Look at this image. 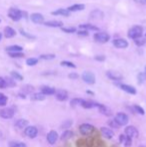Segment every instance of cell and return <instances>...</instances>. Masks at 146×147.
<instances>
[{
	"mask_svg": "<svg viewBox=\"0 0 146 147\" xmlns=\"http://www.w3.org/2000/svg\"><path fill=\"white\" fill-rule=\"evenodd\" d=\"M142 33H143V28L141 26L138 25L133 26L128 31V37L131 39H136L142 36Z\"/></svg>",
	"mask_w": 146,
	"mask_h": 147,
	"instance_id": "cell-1",
	"label": "cell"
},
{
	"mask_svg": "<svg viewBox=\"0 0 146 147\" xmlns=\"http://www.w3.org/2000/svg\"><path fill=\"white\" fill-rule=\"evenodd\" d=\"M24 13L21 10L17 9V8H10L8 11V16L11 20L13 21H19L22 17H23Z\"/></svg>",
	"mask_w": 146,
	"mask_h": 147,
	"instance_id": "cell-2",
	"label": "cell"
},
{
	"mask_svg": "<svg viewBox=\"0 0 146 147\" xmlns=\"http://www.w3.org/2000/svg\"><path fill=\"white\" fill-rule=\"evenodd\" d=\"M79 132H80V134L85 135V136L91 135L94 132V126L89 123H83L79 126Z\"/></svg>",
	"mask_w": 146,
	"mask_h": 147,
	"instance_id": "cell-3",
	"label": "cell"
},
{
	"mask_svg": "<svg viewBox=\"0 0 146 147\" xmlns=\"http://www.w3.org/2000/svg\"><path fill=\"white\" fill-rule=\"evenodd\" d=\"M93 38H94V40L98 43H106L109 41L110 36H109V34L106 32H98L94 34Z\"/></svg>",
	"mask_w": 146,
	"mask_h": 147,
	"instance_id": "cell-4",
	"label": "cell"
},
{
	"mask_svg": "<svg viewBox=\"0 0 146 147\" xmlns=\"http://www.w3.org/2000/svg\"><path fill=\"white\" fill-rule=\"evenodd\" d=\"M114 119L116 120L117 123H118L120 126L126 125V124L128 123V121H129L128 115H127L126 113H124V112H118L116 115H115Z\"/></svg>",
	"mask_w": 146,
	"mask_h": 147,
	"instance_id": "cell-5",
	"label": "cell"
},
{
	"mask_svg": "<svg viewBox=\"0 0 146 147\" xmlns=\"http://www.w3.org/2000/svg\"><path fill=\"white\" fill-rule=\"evenodd\" d=\"M82 79L87 84H94L95 83V75L90 71H85L82 74Z\"/></svg>",
	"mask_w": 146,
	"mask_h": 147,
	"instance_id": "cell-6",
	"label": "cell"
},
{
	"mask_svg": "<svg viewBox=\"0 0 146 147\" xmlns=\"http://www.w3.org/2000/svg\"><path fill=\"white\" fill-rule=\"evenodd\" d=\"M24 133L27 137L29 138H35L38 135V129L35 126H26L25 130H24Z\"/></svg>",
	"mask_w": 146,
	"mask_h": 147,
	"instance_id": "cell-7",
	"label": "cell"
},
{
	"mask_svg": "<svg viewBox=\"0 0 146 147\" xmlns=\"http://www.w3.org/2000/svg\"><path fill=\"white\" fill-rule=\"evenodd\" d=\"M14 116V109L7 107V108H3L0 110V117L3 119H10Z\"/></svg>",
	"mask_w": 146,
	"mask_h": 147,
	"instance_id": "cell-8",
	"label": "cell"
},
{
	"mask_svg": "<svg viewBox=\"0 0 146 147\" xmlns=\"http://www.w3.org/2000/svg\"><path fill=\"white\" fill-rule=\"evenodd\" d=\"M46 139H47V142H48L49 144L53 145V144L56 143V141L58 140V133H57L55 130H51V131L47 134Z\"/></svg>",
	"mask_w": 146,
	"mask_h": 147,
	"instance_id": "cell-9",
	"label": "cell"
},
{
	"mask_svg": "<svg viewBox=\"0 0 146 147\" xmlns=\"http://www.w3.org/2000/svg\"><path fill=\"white\" fill-rule=\"evenodd\" d=\"M106 76H107L109 79L114 80V81H119V80H121L123 78L122 74L117 71H113V70H109V71L106 72Z\"/></svg>",
	"mask_w": 146,
	"mask_h": 147,
	"instance_id": "cell-10",
	"label": "cell"
},
{
	"mask_svg": "<svg viewBox=\"0 0 146 147\" xmlns=\"http://www.w3.org/2000/svg\"><path fill=\"white\" fill-rule=\"evenodd\" d=\"M124 132L127 136H129V137H131V138H135L138 136V130H137L134 126H127V127L125 128Z\"/></svg>",
	"mask_w": 146,
	"mask_h": 147,
	"instance_id": "cell-11",
	"label": "cell"
},
{
	"mask_svg": "<svg viewBox=\"0 0 146 147\" xmlns=\"http://www.w3.org/2000/svg\"><path fill=\"white\" fill-rule=\"evenodd\" d=\"M55 96H56V99L59 101H65L67 98H68V92L64 89H59L55 92Z\"/></svg>",
	"mask_w": 146,
	"mask_h": 147,
	"instance_id": "cell-12",
	"label": "cell"
},
{
	"mask_svg": "<svg viewBox=\"0 0 146 147\" xmlns=\"http://www.w3.org/2000/svg\"><path fill=\"white\" fill-rule=\"evenodd\" d=\"M113 45H114L115 47H117V48L124 49L128 46V42L123 38H117V39H114V41H113Z\"/></svg>",
	"mask_w": 146,
	"mask_h": 147,
	"instance_id": "cell-13",
	"label": "cell"
},
{
	"mask_svg": "<svg viewBox=\"0 0 146 147\" xmlns=\"http://www.w3.org/2000/svg\"><path fill=\"white\" fill-rule=\"evenodd\" d=\"M30 19H31V21L33 22V23L35 24H41L44 22V17H43L42 14L40 13H33L31 14V16H30Z\"/></svg>",
	"mask_w": 146,
	"mask_h": 147,
	"instance_id": "cell-14",
	"label": "cell"
},
{
	"mask_svg": "<svg viewBox=\"0 0 146 147\" xmlns=\"http://www.w3.org/2000/svg\"><path fill=\"white\" fill-rule=\"evenodd\" d=\"M100 132H101L102 136H104V137L107 138V139H111V138L114 136L113 130L108 127H102L101 129H100Z\"/></svg>",
	"mask_w": 146,
	"mask_h": 147,
	"instance_id": "cell-15",
	"label": "cell"
},
{
	"mask_svg": "<svg viewBox=\"0 0 146 147\" xmlns=\"http://www.w3.org/2000/svg\"><path fill=\"white\" fill-rule=\"evenodd\" d=\"M118 86L121 89H122L123 91H125V92L129 93V94H132V95L136 94V89L133 87V86L127 85V84H118Z\"/></svg>",
	"mask_w": 146,
	"mask_h": 147,
	"instance_id": "cell-16",
	"label": "cell"
},
{
	"mask_svg": "<svg viewBox=\"0 0 146 147\" xmlns=\"http://www.w3.org/2000/svg\"><path fill=\"white\" fill-rule=\"evenodd\" d=\"M104 17V14L102 11H100L99 9L93 10V11L90 13V18L93 20H100Z\"/></svg>",
	"mask_w": 146,
	"mask_h": 147,
	"instance_id": "cell-17",
	"label": "cell"
},
{
	"mask_svg": "<svg viewBox=\"0 0 146 147\" xmlns=\"http://www.w3.org/2000/svg\"><path fill=\"white\" fill-rule=\"evenodd\" d=\"M97 108H98V110H99V112L102 113L103 115H105V116H107V117L112 116V111H111L107 106H105V105L99 104V106H98Z\"/></svg>",
	"mask_w": 146,
	"mask_h": 147,
	"instance_id": "cell-18",
	"label": "cell"
},
{
	"mask_svg": "<svg viewBox=\"0 0 146 147\" xmlns=\"http://www.w3.org/2000/svg\"><path fill=\"white\" fill-rule=\"evenodd\" d=\"M15 35H16V31L12 27L7 26V27L4 28V36H5L6 38H12V37H14Z\"/></svg>",
	"mask_w": 146,
	"mask_h": 147,
	"instance_id": "cell-19",
	"label": "cell"
},
{
	"mask_svg": "<svg viewBox=\"0 0 146 147\" xmlns=\"http://www.w3.org/2000/svg\"><path fill=\"white\" fill-rule=\"evenodd\" d=\"M41 93H43L44 95H54L56 90L52 87H49V86H42L40 88Z\"/></svg>",
	"mask_w": 146,
	"mask_h": 147,
	"instance_id": "cell-20",
	"label": "cell"
},
{
	"mask_svg": "<svg viewBox=\"0 0 146 147\" xmlns=\"http://www.w3.org/2000/svg\"><path fill=\"white\" fill-rule=\"evenodd\" d=\"M81 106L84 107V108L89 109V108H93V107H98V106H99V103L95 102V101H86V100H83Z\"/></svg>",
	"mask_w": 146,
	"mask_h": 147,
	"instance_id": "cell-21",
	"label": "cell"
},
{
	"mask_svg": "<svg viewBox=\"0 0 146 147\" xmlns=\"http://www.w3.org/2000/svg\"><path fill=\"white\" fill-rule=\"evenodd\" d=\"M52 15H62V16H66L68 17L70 15V11L68 9H63V8H60V9H57L55 11L51 12Z\"/></svg>",
	"mask_w": 146,
	"mask_h": 147,
	"instance_id": "cell-22",
	"label": "cell"
},
{
	"mask_svg": "<svg viewBox=\"0 0 146 147\" xmlns=\"http://www.w3.org/2000/svg\"><path fill=\"white\" fill-rule=\"evenodd\" d=\"M73 137V132L71 130H65L60 136V140L61 141H67V140L71 139Z\"/></svg>",
	"mask_w": 146,
	"mask_h": 147,
	"instance_id": "cell-23",
	"label": "cell"
},
{
	"mask_svg": "<svg viewBox=\"0 0 146 147\" xmlns=\"http://www.w3.org/2000/svg\"><path fill=\"white\" fill-rule=\"evenodd\" d=\"M62 24V22L58 21V20H49V21L45 22L44 25L48 26V27H61Z\"/></svg>",
	"mask_w": 146,
	"mask_h": 147,
	"instance_id": "cell-24",
	"label": "cell"
},
{
	"mask_svg": "<svg viewBox=\"0 0 146 147\" xmlns=\"http://www.w3.org/2000/svg\"><path fill=\"white\" fill-rule=\"evenodd\" d=\"M84 8H85L84 4H74V5H71L70 7H68L67 9L70 12H75V11H81Z\"/></svg>",
	"mask_w": 146,
	"mask_h": 147,
	"instance_id": "cell-25",
	"label": "cell"
},
{
	"mask_svg": "<svg viewBox=\"0 0 146 147\" xmlns=\"http://www.w3.org/2000/svg\"><path fill=\"white\" fill-rule=\"evenodd\" d=\"M28 120H26V119H19V120H17V121L15 122V126L17 128H19V129H23V128H25L26 126L28 125Z\"/></svg>",
	"mask_w": 146,
	"mask_h": 147,
	"instance_id": "cell-26",
	"label": "cell"
},
{
	"mask_svg": "<svg viewBox=\"0 0 146 147\" xmlns=\"http://www.w3.org/2000/svg\"><path fill=\"white\" fill-rule=\"evenodd\" d=\"M22 50H23V48L21 46H19V45H11V46L6 47L7 52H20Z\"/></svg>",
	"mask_w": 146,
	"mask_h": 147,
	"instance_id": "cell-27",
	"label": "cell"
},
{
	"mask_svg": "<svg viewBox=\"0 0 146 147\" xmlns=\"http://www.w3.org/2000/svg\"><path fill=\"white\" fill-rule=\"evenodd\" d=\"M45 99V95L41 92H38V93H33L31 95V100L33 101H42Z\"/></svg>",
	"mask_w": 146,
	"mask_h": 147,
	"instance_id": "cell-28",
	"label": "cell"
},
{
	"mask_svg": "<svg viewBox=\"0 0 146 147\" xmlns=\"http://www.w3.org/2000/svg\"><path fill=\"white\" fill-rule=\"evenodd\" d=\"M79 27L81 28V29H85V30H93V31H98V27H96V26L94 25H91V24H81V25H79Z\"/></svg>",
	"mask_w": 146,
	"mask_h": 147,
	"instance_id": "cell-29",
	"label": "cell"
},
{
	"mask_svg": "<svg viewBox=\"0 0 146 147\" xmlns=\"http://www.w3.org/2000/svg\"><path fill=\"white\" fill-rule=\"evenodd\" d=\"M82 102H83V99L81 98H74L70 101V105L71 107H76V106H81Z\"/></svg>",
	"mask_w": 146,
	"mask_h": 147,
	"instance_id": "cell-30",
	"label": "cell"
},
{
	"mask_svg": "<svg viewBox=\"0 0 146 147\" xmlns=\"http://www.w3.org/2000/svg\"><path fill=\"white\" fill-rule=\"evenodd\" d=\"M8 54L12 58H22V57H24V54L22 53V51H20V52H8Z\"/></svg>",
	"mask_w": 146,
	"mask_h": 147,
	"instance_id": "cell-31",
	"label": "cell"
},
{
	"mask_svg": "<svg viewBox=\"0 0 146 147\" xmlns=\"http://www.w3.org/2000/svg\"><path fill=\"white\" fill-rule=\"evenodd\" d=\"M108 125H109L111 128H115V129H118V128L120 127V125L117 123V121L114 119V118H113V119H110L109 121H108Z\"/></svg>",
	"mask_w": 146,
	"mask_h": 147,
	"instance_id": "cell-32",
	"label": "cell"
},
{
	"mask_svg": "<svg viewBox=\"0 0 146 147\" xmlns=\"http://www.w3.org/2000/svg\"><path fill=\"white\" fill-rule=\"evenodd\" d=\"M11 77L13 78V79H15V80H19V81L23 80V76H22L21 74L18 73V72H16V71H12L11 72Z\"/></svg>",
	"mask_w": 146,
	"mask_h": 147,
	"instance_id": "cell-33",
	"label": "cell"
},
{
	"mask_svg": "<svg viewBox=\"0 0 146 147\" xmlns=\"http://www.w3.org/2000/svg\"><path fill=\"white\" fill-rule=\"evenodd\" d=\"M5 81H6V84H7V86H9V87H14V86L16 85L15 81H14V79L12 77L5 78Z\"/></svg>",
	"mask_w": 146,
	"mask_h": 147,
	"instance_id": "cell-34",
	"label": "cell"
},
{
	"mask_svg": "<svg viewBox=\"0 0 146 147\" xmlns=\"http://www.w3.org/2000/svg\"><path fill=\"white\" fill-rule=\"evenodd\" d=\"M133 110L140 115H144V113H145L144 110H143V108L141 106H139V105H134V106H133Z\"/></svg>",
	"mask_w": 146,
	"mask_h": 147,
	"instance_id": "cell-35",
	"label": "cell"
},
{
	"mask_svg": "<svg viewBox=\"0 0 146 147\" xmlns=\"http://www.w3.org/2000/svg\"><path fill=\"white\" fill-rule=\"evenodd\" d=\"M37 63H38V59L37 58H28L26 60V64H27L28 66H34V65H36Z\"/></svg>",
	"mask_w": 146,
	"mask_h": 147,
	"instance_id": "cell-36",
	"label": "cell"
},
{
	"mask_svg": "<svg viewBox=\"0 0 146 147\" xmlns=\"http://www.w3.org/2000/svg\"><path fill=\"white\" fill-rule=\"evenodd\" d=\"M9 147H26V145L24 143H21V142L11 141L9 143Z\"/></svg>",
	"mask_w": 146,
	"mask_h": 147,
	"instance_id": "cell-37",
	"label": "cell"
},
{
	"mask_svg": "<svg viewBox=\"0 0 146 147\" xmlns=\"http://www.w3.org/2000/svg\"><path fill=\"white\" fill-rule=\"evenodd\" d=\"M134 40H135V44H136L137 46H142L146 42L145 39L142 38V37H139V38H136V39H134Z\"/></svg>",
	"mask_w": 146,
	"mask_h": 147,
	"instance_id": "cell-38",
	"label": "cell"
},
{
	"mask_svg": "<svg viewBox=\"0 0 146 147\" xmlns=\"http://www.w3.org/2000/svg\"><path fill=\"white\" fill-rule=\"evenodd\" d=\"M54 58H55L54 54H42V55H40V59H43V60H51V59H54Z\"/></svg>",
	"mask_w": 146,
	"mask_h": 147,
	"instance_id": "cell-39",
	"label": "cell"
},
{
	"mask_svg": "<svg viewBox=\"0 0 146 147\" xmlns=\"http://www.w3.org/2000/svg\"><path fill=\"white\" fill-rule=\"evenodd\" d=\"M61 65H62V66H66V67H70V68H75L76 67V65L74 63H72V62L65 61V60L61 62Z\"/></svg>",
	"mask_w": 146,
	"mask_h": 147,
	"instance_id": "cell-40",
	"label": "cell"
},
{
	"mask_svg": "<svg viewBox=\"0 0 146 147\" xmlns=\"http://www.w3.org/2000/svg\"><path fill=\"white\" fill-rule=\"evenodd\" d=\"M71 125H72V120H71V119H68V120H66V121L63 122V123H62V126H61V127L64 128V129H67V128H69Z\"/></svg>",
	"mask_w": 146,
	"mask_h": 147,
	"instance_id": "cell-41",
	"label": "cell"
},
{
	"mask_svg": "<svg viewBox=\"0 0 146 147\" xmlns=\"http://www.w3.org/2000/svg\"><path fill=\"white\" fill-rule=\"evenodd\" d=\"M7 101H8V98L3 94L0 97V106H5V105L7 104Z\"/></svg>",
	"mask_w": 146,
	"mask_h": 147,
	"instance_id": "cell-42",
	"label": "cell"
},
{
	"mask_svg": "<svg viewBox=\"0 0 146 147\" xmlns=\"http://www.w3.org/2000/svg\"><path fill=\"white\" fill-rule=\"evenodd\" d=\"M63 32H66V33H74L76 32V29L74 27H62L61 28Z\"/></svg>",
	"mask_w": 146,
	"mask_h": 147,
	"instance_id": "cell-43",
	"label": "cell"
},
{
	"mask_svg": "<svg viewBox=\"0 0 146 147\" xmlns=\"http://www.w3.org/2000/svg\"><path fill=\"white\" fill-rule=\"evenodd\" d=\"M22 90H23L25 93H30V92H32V91H33V87H32V86H30V85H26V86H24V87L22 88Z\"/></svg>",
	"mask_w": 146,
	"mask_h": 147,
	"instance_id": "cell-44",
	"label": "cell"
},
{
	"mask_svg": "<svg viewBox=\"0 0 146 147\" xmlns=\"http://www.w3.org/2000/svg\"><path fill=\"white\" fill-rule=\"evenodd\" d=\"M7 87V84H6V81L3 77H0V88H6Z\"/></svg>",
	"mask_w": 146,
	"mask_h": 147,
	"instance_id": "cell-45",
	"label": "cell"
},
{
	"mask_svg": "<svg viewBox=\"0 0 146 147\" xmlns=\"http://www.w3.org/2000/svg\"><path fill=\"white\" fill-rule=\"evenodd\" d=\"M20 33H21L23 36H25V37H27V38H30V39H33V38H35V37L33 36V35H30V34H28L27 32H25L24 30H20Z\"/></svg>",
	"mask_w": 146,
	"mask_h": 147,
	"instance_id": "cell-46",
	"label": "cell"
},
{
	"mask_svg": "<svg viewBox=\"0 0 146 147\" xmlns=\"http://www.w3.org/2000/svg\"><path fill=\"white\" fill-rule=\"evenodd\" d=\"M77 34L79 35V36H84V37H85V36H87V35H88V31L85 30V29H82V30L78 31Z\"/></svg>",
	"mask_w": 146,
	"mask_h": 147,
	"instance_id": "cell-47",
	"label": "cell"
},
{
	"mask_svg": "<svg viewBox=\"0 0 146 147\" xmlns=\"http://www.w3.org/2000/svg\"><path fill=\"white\" fill-rule=\"evenodd\" d=\"M95 147H106V144L102 140H97V143H96Z\"/></svg>",
	"mask_w": 146,
	"mask_h": 147,
	"instance_id": "cell-48",
	"label": "cell"
},
{
	"mask_svg": "<svg viewBox=\"0 0 146 147\" xmlns=\"http://www.w3.org/2000/svg\"><path fill=\"white\" fill-rule=\"evenodd\" d=\"M145 79V75L143 73H139V75H138V82L139 83H142L143 82V80Z\"/></svg>",
	"mask_w": 146,
	"mask_h": 147,
	"instance_id": "cell-49",
	"label": "cell"
},
{
	"mask_svg": "<svg viewBox=\"0 0 146 147\" xmlns=\"http://www.w3.org/2000/svg\"><path fill=\"white\" fill-rule=\"evenodd\" d=\"M94 59L95 60H97V61H104V60H105V57L104 56H102V55H97V56H95L94 57Z\"/></svg>",
	"mask_w": 146,
	"mask_h": 147,
	"instance_id": "cell-50",
	"label": "cell"
},
{
	"mask_svg": "<svg viewBox=\"0 0 146 147\" xmlns=\"http://www.w3.org/2000/svg\"><path fill=\"white\" fill-rule=\"evenodd\" d=\"M69 78H70V79H77L78 74L77 73H70L69 74Z\"/></svg>",
	"mask_w": 146,
	"mask_h": 147,
	"instance_id": "cell-51",
	"label": "cell"
},
{
	"mask_svg": "<svg viewBox=\"0 0 146 147\" xmlns=\"http://www.w3.org/2000/svg\"><path fill=\"white\" fill-rule=\"evenodd\" d=\"M87 93H88V94H93V92H91V91H89V90L87 91Z\"/></svg>",
	"mask_w": 146,
	"mask_h": 147,
	"instance_id": "cell-52",
	"label": "cell"
},
{
	"mask_svg": "<svg viewBox=\"0 0 146 147\" xmlns=\"http://www.w3.org/2000/svg\"><path fill=\"white\" fill-rule=\"evenodd\" d=\"M1 39H2V33L0 32V41H1Z\"/></svg>",
	"mask_w": 146,
	"mask_h": 147,
	"instance_id": "cell-53",
	"label": "cell"
},
{
	"mask_svg": "<svg viewBox=\"0 0 146 147\" xmlns=\"http://www.w3.org/2000/svg\"><path fill=\"white\" fill-rule=\"evenodd\" d=\"M2 95H3V93H0V97H1V96H2Z\"/></svg>",
	"mask_w": 146,
	"mask_h": 147,
	"instance_id": "cell-54",
	"label": "cell"
},
{
	"mask_svg": "<svg viewBox=\"0 0 146 147\" xmlns=\"http://www.w3.org/2000/svg\"><path fill=\"white\" fill-rule=\"evenodd\" d=\"M144 75H145V79H146V72H145V74H144Z\"/></svg>",
	"mask_w": 146,
	"mask_h": 147,
	"instance_id": "cell-55",
	"label": "cell"
},
{
	"mask_svg": "<svg viewBox=\"0 0 146 147\" xmlns=\"http://www.w3.org/2000/svg\"><path fill=\"white\" fill-rule=\"evenodd\" d=\"M140 147H145V146H140Z\"/></svg>",
	"mask_w": 146,
	"mask_h": 147,
	"instance_id": "cell-56",
	"label": "cell"
},
{
	"mask_svg": "<svg viewBox=\"0 0 146 147\" xmlns=\"http://www.w3.org/2000/svg\"><path fill=\"white\" fill-rule=\"evenodd\" d=\"M0 22H1V19H0Z\"/></svg>",
	"mask_w": 146,
	"mask_h": 147,
	"instance_id": "cell-57",
	"label": "cell"
}]
</instances>
